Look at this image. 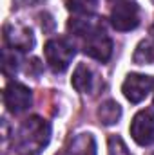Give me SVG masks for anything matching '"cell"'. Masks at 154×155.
Returning a JSON list of instances; mask_svg holds the SVG:
<instances>
[{
  "instance_id": "7a4b0ae2",
  "label": "cell",
  "mask_w": 154,
  "mask_h": 155,
  "mask_svg": "<svg viewBox=\"0 0 154 155\" xmlns=\"http://www.w3.org/2000/svg\"><path fill=\"white\" fill-rule=\"evenodd\" d=\"M44 54L53 72H64L69 69L76 51L67 38H51L44 47Z\"/></svg>"
},
{
  "instance_id": "4fadbf2b",
  "label": "cell",
  "mask_w": 154,
  "mask_h": 155,
  "mask_svg": "<svg viewBox=\"0 0 154 155\" xmlns=\"http://www.w3.org/2000/svg\"><path fill=\"white\" fill-rule=\"evenodd\" d=\"M96 116H98V119H100L102 124L113 126V124H116V123L120 121V117H121V107H120L116 101H113V99H107V101H103V103L100 105Z\"/></svg>"
},
{
  "instance_id": "e0dca14e",
  "label": "cell",
  "mask_w": 154,
  "mask_h": 155,
  "mask_svg": "<svg viewBox=\"0 0 154 155\" xmlns=\"http://www.w3.org/2000/svg\"><path fill=\"white\" fill-rule=\"evenodd\" d=\"M18 7H27V5H35L38 0H13Z\"/></svg>"
},
{
  "instance_id": "30bf717a",
  "label": "cell",
  "mask_w": 154,
  "mask_h": 155,
  "mask_svg": "<svg viewBox=\"0 0 154 155\" xmlns=\"http://www.w3.org/2000/svg\"><path fill=\"white\" fill-rule=\"evenodd\" d=\"M60 155H96V143L91 134H78L69 139Z\"/></svg>"
},
{
  "instance_id": "277c9868",
  "label": "cell",
  "mask_w": 154,
  "mask_h": 155,
  "mask_svg": "<svg viewBox=\"0 0 154 155\" xmlns=\"http://www.w3.org/2000/svg\"><path fill=\"white\" fill-rule=\"evenodd\" d=\"M4 40L13 51L27 52L35 47V35L31 27L20 22H9L4 25Z\"/></svg>"
},
{
  "instance_id": "9a60e30c",
  "label": "cell",
  "mask_w": 154,
  "mask_h": 155,
  "mask_svg": "<svg viewBox=\"0 0 154 155\" xmlns=\"http://www.w3.org/2000/svg\"><path fill=\"white\" fill-rule=\"evenodd\" d=\"M2 71H4V74L5 76H13L15 72H16V69H18V56H16V52L13 51V52H9V51H4V54H2Z\"/></svg>"
},
{
  "instance_id": "9c48e42d",
  "label": "cell",
  "mask_w": 154,
  "mask_h": 155,
  "mask_svg": "<svg viewBox=\"0 0 154 155\" xmlns=\"http://www.w3.org/2000/svg\"><path fill=\"white\" fill-rule=\"evenodd\" d=\"M73 87L80 94H96L102 87V78L98 76L87 63H80L73 72Z\"/></svg>"
},
{
  "instance_id": "8fae6325",
  "label": "cell",
  "mask_w": 154,
  "mask_h": 155,
  "mask_svg": "<svg viewBox=\"0 0 154 155\" xmlns=\"http://www.w3.org/2000/svg\"><path fill=\"white\" fill-rule=\"evenodd\" d=\"M67 27H69V31L73 35L83 38V36H87V35H91V33H94L98 29H103V22L100 18H94V16L91 18L89 15H85V16H75V18H71L69 24H67Z\"/></svg>"
},
{
  "instance_id": "5bb4252c",
  "label": "cell",
  "mask_w": 154,
  "mask_h": 155,
  "mask_svg": "<svg viewBox=\"0 0 154 155\" xmlns=\"http://www.w3.org/2000/svg\"><path fill=\"white\" fill-rule=\"evenodd\" d=\"M100 0H65V5L69 11L76 15H91L96 11Z\"/></svg>"
},
{
  "instance_id": "2e32d148",
  "label": "cell",
  "mask_w": 154,
  "mask_h": 155,
  "mask_svg": "<svg viewBox=\"0 0 154 155\" xmlns=\"http://www.w3.org/2000/svg\"><path fill=\"white\" fill-rule=\"evenodd\" d=\"M109 155H132L129 152L127 144L123 143L121 137L118 135H111L109 137Z\"/></svg>"
},
{
  "instance_id": "7c38bea8",
  "label": "cell",
  "mask_w": 154,
  "mask_h": 155,
  "mask_svg": "<svg viewBox=\"0 0 154 155\" xmlns=\"http://www.w3.org/2000/svg\"><path fill=\"white\" fill-rule=\"evenodd\" d=\"M132 60L136 65H154V33L138 43Z\"/></svg>"
},
{
  "instance_id": "5b68a950",
  "label": "cell",
  "mask_w": 154,
  "mask_h": 155,
  "mask_svg": "<svg viewBox=\"0 0 154 155\" xmlns=\"http://www.w3.org/2000/svg\"><path fill=\"white\" fill-rule=\"evenodd\" d=\"M82 45H83V52L89 58H93L96 61H102V63L109 61V58L113 54V41L107 36L105 29H98V31L83 36Z\"/></svg>"
},
{
  "instance_id": "52a82bcc",
  "label": "cell",
  "mask_w": 154,
  "mask_h": 155,
  "mask_svg": "<svg viewBox=\"0 0 154 155\" xmlns=\"http://www.w3.org/2000/svg\"><path fill=\"white\" fill-rule=\"evenodd\" d=\"M131 135L140 146H149L154 143V110H140L131 123Z\"/></svg>"
},
{
  "instance_id": "6da1fadb",
  "label": "cell",
  "mask_w": 154,
  "mask_h": 155,
  "mask_svg": "<svg viewBox=\"0 0 154 155\" xmlns=\"http://www.w3.org/2000/svg\"><path fill=\"white\" fill-rule=\"evenodd\" d=\"M51 141V124L38 116H31L16 128L13 146L18 155H38Z\"/></svg>"
},
{
  "instance_id": "3957f363",
  "label": "cell",
  "mask_w": 154,
  "mask_h": 155,
  "mask_svg": "<svg viewBox=\"0 0 154 155\" xmlns=\"http://www.w3.org/2000/svg\"><path fill=\"white\" fill-rule=\"evenodd\" d=\"M111 25L116 31H132L140 25V5L136 2L125 0L116 4L111 11Z\"/></svg>"
},
{
  "instance_id": "8992f818",
  "label": "cell",
  "mask_w": 154,
  "mask_h": 155,
  "mask_svg": "<svg viewBox=\"0 0 154 155\" xmlns=\"http://www.w3.org/2000/svg\"><path fill=\"white\" fill-rule=\"evenodd\" d=\"M154 88V78L147 74H129L121 85L123 96L131 103H142Z\"/></svg>"
},
{
  "instance_id": "ba28073f",
  "label": "cell",
  "mask_w": 154,
  "mask_h": 155,
  "mask_svg": "<svg viewBox=\"0 0 154 155\" xmlns=\"http://www.w3.org/2000/svg\"><path fill=\"white\" fill-rule=\"evenodd\" d=\"M33 103L31 90L22 83H9L4 88V105L11 114L26 112Z\"/></svg>"
},
{
  "instance_id": "ac0fdd59",
  "label": "cell",
  "mask_w": 154,
  "mask_h": 155,
  "mask_svg": "<svg viewBox=\"0 0 154 155\" xmlns=\"http://www.w3.org/2000/svg\"><path fill=\"white\" fill-rule=\"evenodd\" d=\"M152 2H154V0H152Z\"/></svg>"
}]
</instances>
